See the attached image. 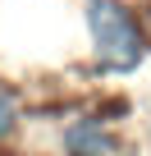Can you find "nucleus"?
Wrapping results in <instances>:
<instances>
[{
  "label": "nucleus",
  "instance_id": "nucleus-1",
  "mask_svg": "<svg viewBox=\"0 0 151 156\" xmlns=\"http://www.w3.org/2000/svg\"><path fill=\"white\" fill-rule=\"evenodd\" d=\"M83 37H87V60L105 78H128L151 60V32L146 19L128 0H83Z\"/></svg>",
  "mask_w": 151,
  "mask_h": 156
},
{
  "label": "nucleus",
  "instance_id": "nucleus-2",
  "mask_svg": "<svg viewBox=\"0 0 151 156\" xmlns=\"http://www.w3.org/2000/svg\"><path fill=\"white\" fill-rule=\"evenodd\" d=\"M60 156H124V138L105 110H78L55 133Z\"/></svg>",
  "mask_w": 151,
  "mask_h": 156
},
{
  "label": "nucleus",
  "instance_id": "nucleus-3",
  "mask_svg": "<svg viewBox=\"0 0 151 156\" xmlns=\"http://www.w3.org/2000/svg\"><path fill=\"white\" fill-rule=\"evenodd\" d=\"M23 133V92L0 83V147Z\"/></svg>",
  "mask_w": 151,
  "mask_h": 156
},
{
  "label": "nucleus",
  "instance_id": "nucleus-4",
  "mask_svg": "<svg viewBox=\"0 0 151 156\" xmlns=\"http://www.w3.org/2000/svg\"><path fill=\"white\" fill-rule=\"evenodd\" d=\"M146 142H151V129H146Z\"/></svg>",
  "mask_w": 151,
  "mask_h": 156
}]
</instances>
